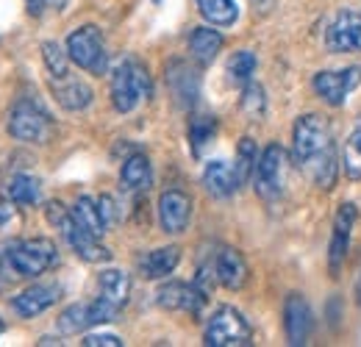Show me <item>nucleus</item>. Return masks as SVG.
Listing matches in <instances>:
<instances>
[{
    "instance_id": "nucleus-1",
    "label": "nucleus",
    "mask_w": 361,
    "mask_h": 347,
    "mask_svg": "<svg viewBox=\"0 0 361 347\" xmlns=\"http://www.w3.org/2000/svg\"><path fill=\"white\" fill-rule=\"evenodd\" d=\"M45 217L47 222L61 233V239L70 245V250L87 264H106L111 259V250L106 245H100V236L90 233L78 219L73 217V209L61 206L59 200L45 203Z\"/></svg>"
},
{
    "instance_id": "nucleus-2",
    "label": "nucleus",
    "mask_w": 361,
    "mask_h": 347,
    "mask_svg": "<svg viewBox=\"0 0 361 347\" xmlns=\"http://www.w3.org/2000/svg\"><path fill=\"white\" fill-rule=\"evenodd\" d=\"M0 253H3V259L17 281L45 275L47 269H53L59 264V248L53 245V239H45V236L11 242V245L0 248Z\"/></svg>"
},
{
    "instance_id": "nucleus-3",
    "label": "nucleus",
    "mask_w": 361,
    "mask_h": 347,
    "mask_svg": "<svg viewBox=\"0 0 361 347\" xmlns=\"http://www.w3.org/2000/svg\"><path fill=\"white\" fill-rule=\"evenodd\" d=\"M111 106L120 114H131L142 100H147L153 95V81L147 67L139 59H123L114 70H111Z\"/></svg>"
},
{
    "instance_id": "nucleus-4",
    "label": "nucleus",
    "mask_w": 361,
    "mask_h": 347,
    "mask_svg": "<svg viewBox=\"0 0 361 347\" xmlns=\"http://www.w3.org/2000/svg\"><path fill=\"white\" fill-rule=\"evenodd\" d=\"M334 145L331 139V126L319 114H300L295 128H292V162L306 170L322 150Z\"/></svg>"
},
{
    "instance_id": "nucleus-5",
    "label": "nucleus",
    "mask_w": 361,
    "mask_h": 347,
    "mask_svg": "<svg viewBox=\"0 0 361 347\" xmlns=\"http://www.w3.org/2000/svg\"><path fill=\"white\" fill-rule=\"evenodd\" d=\"M8 133L17 142H28V145H45L47 139L53 136V117L47 114L45 109L37 100H17L8 109V120H6Z\"/></svg>"
},
{
    "instance_id": "nucleus-6",
    "label": "nucleus",
    "mask_w": 361,
    "mask_h": 347,
    "mask_svg": "<svg viewBox=\"0 0 361 347\" xmlns=\"http://www.w3.org/2000/svg\"><path fill=\"white\" fill-rule=\"evenodd\" d=\"M253 342V325L247 317L233 308V305H220L203 331V345L209 347H245Z\"/></svg>"
},
{
    "instance_id": "nucleus-7",
    "label": "nucleus",
    "mask_w": 361,
    "mask_h": 347,
    "mask_svg": "<svg viewBox=\"0 0 361 347\" xmlns=\"http://www.w3.org/2000/svg\"><path fill=\"white\" fill-rule=\"evenodd\" d=\"M67 56L75 67L87 70L90 75H103L109 70V50L103 31L97 25H81L67 37Z\"/></svg>"
},
{
    "instance_id": "nucleus-8",
    "label": "nucleus",
    "mask_w": 361,
    "mask_h": 347,
    "mask_svg": "<svg viewBox=\"0 0 361 347\" xmlns=\"http://www.w3.org/2000/svg\"><path fill=\"white\" fill-rule=\"evenodd\" d=\"M283 170H286V150L270 142L262 153H259V164H256V173H253V189L262 200H278L281 192H283Z\"/></svg>"
},
{
    "instance_id": "nucleus-9",
    "label": "nucleus",
    "mask_w": 361,
    "mask_h": 347,
    "mask_svg": "<svg viewBox=\"0 0 361 347\" xmlns=\"http://www.w3.org/2000/svg\"><path fill=\"white\" fill-rule=\"evenodd\" d=\"M356 219H359L356 203H342V206L336 209L334 231H331V242H328V269H331V278H339V275H342V267H345L348 253H350V242H353Z\"/></svg>"
},
{
    "instance_id": "nucleus-10",
    "label": "nucleus",
    "mask_w": 361,
    "mask_h": 347,
    "mask_svg": "<svg viewBox=\"0 0 361 347\" xmlns=\"http://www.w3.org/2000/svg\"><path fill=\"white\" fill-rule=\"evenodd\" d=\"M325 50L328 53H353L361 50V11L339 8L325 25Z\"/></svg>"
},
{
    "instance_id": "nucleus-11",
    "label": "nucleus",
    "mask_w": 361,
    "mask_h": 347,
    "mask_svg": "<svg viewBox=\"0 0 361 347\" xmlns=\"http://www.w3.org/2000/svg\"><path fill=\"white\" fill-rule=\"evenodd\" d=\"M361 84V64L345 67V70H322L312 78L317 97H322L328 106H342L345 97Z\"/></svg>"
},
{
    "instance_id": "nucleus-12",
    "label": "nucleus",
    "mask_w": 361,
    "mask_h": 347,
    "mask_svg": "<svg viewBox=\"0 0 361 347\" xmlns=\"http://www.w3.org/2000/svg\"><path fill=\"white\" fill-rule=\"evenodd\" d=\"M156 303L167 311H186V314H200L203 305L209 303V292H203L195 281L183 284V281H167L159 286L156 292Z\"/></svg>"
},
{
    "instance_id": "nucleus-13",
    "label": "nucleus",
    "mask_w": 361,
    "mask_h": 347,
    "mask_svg": "<svg viewBox=\"0 0 361 347\" xmlns=\"http://www.w3.org/2000/svg\"><path fill=\"white\" fill-rule=\"evenodd\" d=\"M283 331H286L289 345L300 347L309 342V336L314 331V314L303 295H289L283 300Z\"/></svg>"
},
{
    "instance_id": "nucleus-14",
    "label": "nucleus",
    "mask_w": 361,
    "mask_h": 347,
    "mask_svg": "<svg viewBox=\"0 0 361 347\" xmlns=\"http://www.w3.org/2000/svg\"><path fill=\"white\" fill-rule=\"evenodd\" d=\"M192 219V197L180 189H167L159 197V225L164 233L178 236L189 228Z\"/></svg>"
},
{
    "instance_id": "nucleus-15",
    "label": "nucleus",
    "mask_w": 361,
    "mask_h": 347,
    "mask_svg": "<svg viewBox=\"0 0 361 347\" xmlns=\"http://www.w3.org/2000/svg\"><path fill=\"white\" fill-rule=\"evenodd\" d=\"M59 298H61L59 284H34V286H28L11 298V308L17 317L31 319V317H39L42 311H47L50 305L59 303Z\"/></svg>"
},
{
    "instance_id": "nucleus-16",
    "label": "nucleus",
    "mask_w": 361,
    "mask_h": 347,
    "mask_svg": "<svg viewBox=\"0 0 361 347\" xmlns=\"http://www.w3.org/2000/svg\"><path fill=\"white\" fill-rule=\"evenodd\" d=\"M47 81H50V92H53L56 103H59L64 111H84V109H90L94 92H92L90 84H84L81 78H75L73 70H70L67 75L47 78Z\"/></svg>"
},
{
    "instance_id": "nucleus-17",
    "label": "nucleus",
    "mask_w": 361,
    "mask_h": 347,
    "mask_svg": "<svg viewBox=\"0 0 361 347\" xmlns=\"http://www.w3.org/2000/svg\"><path fill=\"white\" fill-rule=\"evenodd\" d=\"M214 272H217V284L226 286L228 292H239L250 281L247 261H245V256L239 250H233V248H223L214 256Z\"/></svg>"
},
{
    "instance_id": "nucleus-18",
    "label": "nucleus",
    "mask_w": 361,
    "mask_h": 347,
    "mask_svg": "<svg viewBox=\"0 0 361 347\" xmlns=\"http://www.w3.org/2000/svg\"><path fill=\"white\" fill-rule=\"evenodd\" d=\"M178 264H180V248L178 245L156 248V250L145 253L142 259L136 261V267H139L142 278H147V281H161V278L173 275Z\"/></svg>"
},
{
    "instance_id": "nucleus-19",
    "label": "nucleus",
    "mask_w": 361,
    "mask_h": 347,
    "mask_svg": "<svg viewBox=\"0 0 361 347\" xmlns=\"http://www.w3.org/2000/svg\"><path fill=\"white\" fill-rule=\"evenodd\" d=\"M203 186L212 197L217 200H228L236 189H239V178H236V170L233 164H226V162H209L203 167Z\"/></svg>"
},
{
    "instance_id": "nucleus-20",
    "label": "nucleus",
    "mask_w": 361,
    "mask_h": 347,
    "mask_svg": "<svg viewBox=\"0 0 361 347\" xmlns=\"http://www.w3.org/2000/svg\"><path fill=\"white\" fill-rule=\"evenodd\" d=\"M167 84L180 106H192L200 95V78L186 61H173L167 67Z\"/></svg>"
},
{
    "instance_id": "nucleus-21",
    "label": "nucleus",
    "mask_w": 361,
    "mask_h": 347,
    "mask_svg": "<svg viewBox=\"0 0 361 347\" xmlns=\"http://www.w3.org/2000/svg\"><path fill=\"white\" fill-rule=\"evenodd\" d=\"M131 295V278L123 269H103L97 275V298L114 305L117 311H123Z\"/></svg>"
},
{
    "instance_id": "nucleus-22",
    "label": "nucleus",
    "mask_w": 361,
    "mask_h": 347,
    "mask_svg": "<svg viewBox=\"0 0 361 347\" xmlns=\"http://www.w3.org/2000/svg\"><path fill=\"white\" fill-rule=\"evenodd\" d=\"M120 183L128 192H147L153 186V164H150V159L142 150H134L123 162V167H120Z\"/></svg>"
},
{
    "instance_id": "nucleus-23",
    "label": "nucleus",
    "mask_w": 361,
    "mask_h": 347,
    "mask_svg": "<svg viewBox=\"0 0 361 347\" xmlns=\"http://www.w3.org/2000/svg\"><path fill=\"white\" fill-rule=\"evenodd\" d=\"M223 34L220 31H214V28H209V25H200V28H195L192 34H189V53H192V59L197 61V64H212L217 56H220V50H223Z\"/></svg>"
},
{
    "instance_id": "nucleus-24",
    "label": "nucleus",
    "mask_w": 361,
    "mask_h": 347,
    "mask_svg": "<svg viewBox=\"0 0 361 347\" xmlns=\"http://www.w3.org/2000/svg\"><path fill=\"white\" fill-rule=\"evenodd\" d=\"M6 195L17 203V206H37L42 200V181L31 173H17L8 178L6 183Z\"/></svg>"
},
{
    "instance_id": "nucleus-25",
    "label": "nucleus",
    "mask_w": 361,
    "mask_h": 347,
    "mask_svg": "<svg viewBox=\"0 0 361 347\" xmlns=\"http://www.w3.org/2000/svg\"><path fill=\"white\" fill-rule=\"evenodd\" d=\"M217 136V117L214 114H192L189 120V150L195 159L203 156V150Z\"/></svg>"
},
{
    "instance_id": "nucleus-26",
    "label": "nucleus",
    "mask_w": 361,
    "mask_h": 347,
    "mask_svg": "<svg viewBox=\"0 0 361 347\" xmlns=\"http://www.w3.org/2000/svg\"><path fill=\"white\" fill-rule=\"evenodd\" d=\"M56 328H59V334H64V336H75V334H84L87 328H94V325H92L90 300L67 305V308L59 314Z\"/></svg>"
},
{
    "instance_id": "nucleus-27",
    "label": "nucleus",
    "mask_w": 361,
    "mask_h": 347,
    "mask_svg": "<svg viewBox=\"0 0 361 347\" xmlns=\"http://www.w3.org/2000/svg\"><path fill=\"white\" fill-rule=\"evenodd\" d=\"M336 164H339V162H336V147L331 145L328 150H322L314 162L306 167L309 175H312V181H314L322 192H331V189H334V183H336V173H339V167H336Z\"/></svg>"
},
{
    "instance_id": "nucleus-28",
    "label": "nucleus",
    "mask_w": 361,
    "mask_h": 347,
    "mask_svg": "<svg viewBox=\"0 0 361 347\" xmlns=\"http://www.w3.org/2000/svg\"><path fill=\"white\" fill-rule=\"evenodd\" d=\"M195 3H197L200 17L206 23H212V25H217V28L233 25L236 17H239V8H236L233 0H195Z\"/></svg>"
},
{
    "instance_id": "nucleus-29",
    "label": "nucleus",
    "mask_w": 361,
    "mask_h": 347,
    "mask_svg": "<svg viewBox=\"0 0 361 347\" xmlns=\"http://www.w3.org/2000/svg\"><path fill=\"white\" fill-rule=\"evenodd\" d=\"M73 217L78 219L90 233H94V236H103L106 228H109L106 219H103V214H100L97 200L90 197V195H81V197L75 200V206H73Z\"/></svg>"
},
{
    "instance_id": "nucleus-30",
    "label": "nucleus",
    "mask_w": 361,
    "mask_h": 347,
    "mask_svg": "<svg viewBox=\"0 0 361 347\" xmlns=\"http://www.w3.org/2000/svg\"><path fill=\"white\" fill-rule=\"evenodd\" d=\"M256 164H259V147H256V142L250 136H242L239 145H236V164H233L236 178H239V186L253 178Z\"/></svg>"
},
{
    "instance_id": "nucleus-31",
    "label": "nucleus",
    "mask_w": 361,
    "mask_h": 347,
    "mask_svg": "<svg viewBox=\"0 0 361 347\" xmlns=\"http://www.w3.org/2000/svg\"><path fill=\"white\" fill-rule=\"evenodd\" d=\"M256 53H250V50H236L231 59H228V78H231V84H236V87H245V84H250L253 81V75H256Z\"/></svg>"
},
{
    "instance_id": "nucleus-32",
    "label": "nucleus",
    "mask_w": 361,
    "mask_h": 347,
    "mask_svg": "<svg viewBox=\"0 0 361 347\" xmlns=\"http://www.w3.org/2000/svg\"><path fill=\"white\" fill-rule=\"evenodd\" d=\"M42 61H45L47 78H59L70 73V56L67 47H61L59 42H42Z\"/></svg>"
},
{
    "instance_id": "nucleus-33",
    "label": "nucleus",
    "mask_w": 361,
    "mask_h": 347,
    "mask_svg": "<svg viewBox=\"0 0 361 347\" xmlns=\"http://www.w3.org/2000/svg\"><path fill=\"white\" fill-rule=\"evenodd\" d=\"M242 111L250 117V120H262L264 117V111H267V95H264V87L262 84H256V81H250V84H245L242 87Z\"/></svg>"
},
{
    "instance_id": "nucleus-34",
    "label": "nucleus",
    "mask_w": 361,
    "mask_h": 347,
    "mask_svg": "<svg viewBox=\"0 0 361 347\" xmlns=\"http://www.w3.org/2000/svg\"><path fill=\"white\" fill-rule=\"evenodd\" d=\"M342 170L350 181H359L361 178V133H350L345 147H342Z\"/></svg>"
},
{
    "instance_id": "nucleus-35",
    "label": "nucleus",
    "mask_w": 361,
    "mask_h": 347,
    "mask_svg": "<svg viewBox=\"0 0 361 347\" xmlns=\"http://www.w3.org/2000/svg\"><path fill=\"white\" fill-rule=\"evenodd\" d=\"M81 345L84 347H123L126 342H123L120 336H114V334H87Z\"/></svg>"
},
{
    "instance_id": "nucleus-36",
    "label": "nucleus",
    "mask_w": 361,
    "mask_h": 347,
    "mask_svg": "<svg viewBox=\"0 0 361 347\" xmlns=\"http://www.w3.org/2000/svg\"><path fill=\"white\" fill-rule=\"evenodd\" d=\"M14 206H17V203H14L8 195H0V231L11 225V219H14V214H17Z\"/></svg>"
},
{
    "instance_id": "nucleus-37",
    "label": "nucleus",
    "mask_w": 361,
    "mask_h": 347,
    "mask_svg": "<svg viewBox=\"0 0 361 347\" xmlns=\"http://www.w3.org/2000/svg\"><path fill=\"white\" fill-rule=\"evenodd\" d=\"M97 206H100V214L106 219V225L111 228L114 219H117V206H114V200H111L109 195H103V197H97Z\"/></svg>"
},
{
    "instance_id": "nucleus-38",
    "label": "nucleus",
    "mask_w": 361,
    "mask_h": 347,
    "mask_svg": "<svg viewBox=\"0 0 361 347\" xmlns=\"http://www.w3.org/2000/svg\"><path fill=\"white\" fill-rule=\"evenodd\" d=\"M17 278H14V272L8 269V264L3 259V253H0V292H6V289H11V284H14Z\"/></svg>"
},
{
    "instance_id": "nucleus-39",
    "label": "nucleus",
    "mask_w": 361,
    "mask_h": 347,
    "mask_svg": "<svg viewBox=\"0 0 361 347\" xmlns=\"http://www.w3.org/2000/svg\"><path fill=\"white\" fill-rule=\"evenodd\" d=\"M25 6H28V14H34V17H39L45 11V0H25Z\"/></svg>"
},
{
    "instance_id": "nucleus-40",
    "label": "nucleus",
    "mask_w": 361,
    "mask_h": 347,
    "mask_svg": "<svg viewBox=\"0 0 361 347\" xmlns=\"http://www.w3.org/2000/svg\"><path fill=\"white\" fill-rule=\"evenodd\" d=\"M64 3H67V0H45V8H56V11H61V8H64Z\"/></svg>"
},
{
    "instance_id": "nucleus-41",
    "label": "nucleus",
    "mask_w": 361,
    "mask_h": 347,
    "mask_svg": "<svg viewBox=\"0 0 361 347\" xmlns=\"http://www.w3.org/2000/svg\"><path fill=\"white\" fill-rule=\"evenodd\" d=\"M356 303L361 305V275H359V284H356Z\"/></svg>"
},
{
    "instance_id": "nucleus-42",
    "label": "nucleus",
    "mask_w": 361,
    "mask_h": 347,
    "mask_svg": "<svg viewBox=\"0 0 361 347\" xmlns=\"http://www.w3.org/2000/svg\"><path fill=\"white\" fill-rule=\"evenodd\" d=\"M356 133H361V117L356 120Z\"/></svg>"
},
{
    "instance_id": "nucleus-43",
    "label": "nucleus",
    "mask_w": 361,
    "mask_h": 347,
    "mask_svg": "<svg viewBox=\"0 0 361 347\" xmlns=\"http://www.w3.org/2000/svg\"><path fill=\"white\" fill-rule=\"evenodd\" d=\"M3 331H6V322H3V319H0V334H3Z\"/></svg>"
}]
</instances>
